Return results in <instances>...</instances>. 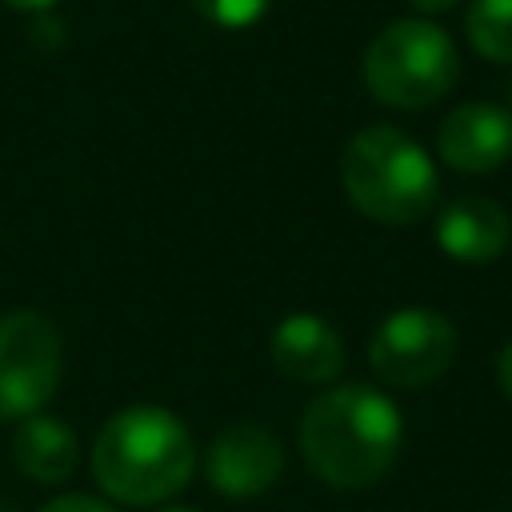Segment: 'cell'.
Instances as JSON below:
<instances>
[{
  "label": "cell",
  "mask_w": 512,
  "mask_h": 512,
  "mask_svg": "<svg viewBox=\"0 0 512 512\" xmlns=\"http://www.w3.org/2000/svg\"><path fill=\"white\" fill-rule=\"evenodd\" d=\"M496 380H500L504 396L512 400V340H508V344H504V352L496 356Z\"/></svg>",
  "instance_id": "obj_15"
},
{
  "label": "cell",
  "mask_w": 512,
  "mask_h": 512,
  "mask_svg": "<svg viewBox=\"0 0 512 512\" xmlns=\"http://www.w3.org/2000/svg\"><path fill=\"white\" fill-rule=\"evenodd\" d=\"M12 460L16 468L36 480V484H60L72 476L76 460H80V444L76 432L48 412H32L24 420H16L12 432Z\"/></svg>",
  "instance_id": "obj_11"
},
{
  "label": "cell",
  "mask_w": 512,
  "mask_h": 512,
  "mask_svg": "<svg viewBox=\"0 0 512 512\" xmlns=\"http://www.w3.org/2000/svg\"><path fill=\"white\" fill-rule=\"evenodd\" d=\"M460 72V56L448 40V32L432 20L408 16L392 20L364 52V84L368 92L404 112H420L436 104Z\"/></svg>",
  "instance_id": "obj_4"
},
{
  "label": "cell",
  "mask_w": 512,
  "mask_h": 512,
  "mask_svg": "<svg viewBox=\"0 0 512 512\" xmlns=\"http://www.w3.org/2000/svg\"><path fill=\"white\" fill-rule=\"evenodd\" d=\"M192 4L204 20H212L220 28H248L268 12L272 0H192Z\"/></svg>",
  "instance_id": "obj_13"
},
{
  "label": "cell",
  "mask_w": 512,
  "mask_h": 512,
  "mask_svg": "<svg viewBox=\"0 0 512 512\" xmlns=\"http://www.w3.org/2000/svg\"><path fill=\"white\" fill-rule=\"evenodd\" d=\"M416 12H424V16H436V12H448L452 4H460V0H408Z\"/></svg>",
  "instance_id": "obj_16"
},
{
  "label": "cell",
  "mask_w": 512,
  "mask_h": 512,
  "mask_svg": "<svg viewBox=\"0 0 512 512\" xmlns=\"http://www.w3.org/2000/svg\"><path fill=\"white\" fill-rule=\"evenodd\" d=\"M60 332L36 308L0 316V420H24L44 412L60 384Z\"/></svg>",
  "instance_id": "obj_5"
},
{
  "label": "cell",
  "mask_w": 512,
  "mask_h": 512,
  "mask_svg": "<svg viewBox=\"0 0 512 512\" xmlns=\"http://www.w3.org/2000/svg\"><path fill=\"white\" fill-rule=\"evenodd\" d=\"M208 484L228 500L268 492L284 472L280 440L260 424H228L208 448Z\"/></svg>",
  "instance_id": "obj_7"
},
{
  "label": "cell",
  "mask_w": 512,
  "mask_h": 512,
  "mask_svg": "<svg viewBox=\"0 0 512 512\" xmlns=\"http://www.w3.org/2000/svg\"><path fill=\"white\" fill-rule=\"evenodd\" d=\"M436 152L448 168L484 176L512 160V112L500 104H460L440 120Z\"/></svg>",
  "instance_id": "obj_8"
},
{
  "label": "cell",
  "mask_w": 512,
  "mask_h": 512,
  "mask_svg": "<svg viewBox=\"0 0 512 512\" xmlns=\"http://www.w3.org/2000/svg\"><path fill=\"white\" fill-rule=\"evenodd\" d=\"M160 512H196V508H160Z\"/></svg>",
  "instance_id": "obj_18"
},
{
  "label": "cell",
  "mask_w": 512,
  "mask_h": 512,
  "mask_svg": "<svg viewBox=\"0 0 512 512\" xmlns=\"http://www.w3.org/2000/svg\"><path fill=\"white\" fill-rule=\"evenodd\" d=\"M8 8H16V12H44V8H52L56 0H4Z\"/></svg>",
  "instance_id": "obj_17"
},
{
  "label": "cell",
  "mask_w": 512,
  "mask_h": 512,
  "mask_svg": "<svg viewBox=\"0 0 512 512\" xmlns=\"http://www.w3.org/2000/svg\"><path fill=\"white\" fill-rule=\"evenodd\" d=\"M340 184L368 220L392 228L424 220L440 196L432 156L392 124L360 128L348 140L340 156Z\"/></svg>",
  "instance_id": "obj_3"
},
{
  "label": "cell",
  "mask_w": 512,
  "mask_h": 512,
  "mask_svg": "<svg viewBox=\"0 0 512 512\" xmlns=\"http://www.w3.org/2000/svg\"><path fill=\"white\" fill-rule=\"evenodd\" d=\"M456 356V328L436 308H396L380 320L368 344L372 372L392 388H424Z\"/></svg>",
  "instance_id": "obj_6"
},
{
  "label": "cell",
  "mask_w": 512,
  "mask_h": 512,
  "mask_svg": "<svg viewBox=\"0 0 512 512\" xmlns=\"http://www.w3.org/2000/svg\"><path fill=\"white\" fill-rule=\"evenodd\" d=\"M304 464L332 488H368L400 456L404 420L392 396L368 384L324 388L300 416Z\"/></svg>",
  "instance_id": "obj_1"
},
{
  "label": "cell",
  "mask_w": 512,
  "mask_h": 512,
  "mask_svg": "<svg viewBox=\"0 0 512 512\" xmlns=\"http://www.w3.org/2000/svg\"><path fill=\"white\" fill-rule=\"evenodd\" d=\"M512 236V220L504 204L488 196H456L436 216V244L456 264H492Z\"/></svg>",
  "instance_id": "obj_10"
},
{
  "label": "cell",
  "mask_w": 512,
  "mask_h": 512,
  "mask_svg": "<svg viewBox=\"0 0 512 512\" xmlns=\"http://www.w3.org/2000/svg\"><path fill=\"white\" fill-rule=\"evenodd\" d=\"M36 512H112V508L100 504V500H92V496H56V500L40 504Z\"/></svg>",
  "instance_id": "obj_14"
},
{
  "label": "cell",
  "mask_w": 512,
  "mask_h": 512,
  "mask_svg": "<svg viewBox=\"0 0 512 512\" xmlns=\"http://www.w3.org/2000/svg\"><path fill=\"white\" fill-rule=\"evenodd\" d=\"M196 468V444L176 412L128 404L104 420L92 444L96 484L124 504H160L176 496Z\"/></svg>",
  "instance_id": "obj_2"
},
{
  "label": "cell",
  "mask_w": 512,
  "mask_h": 512,
  "mask_svg": "<svg viewBox=\"0 0 512 512\" xmlns=\"http://www.w3.org/2000/svg\"><path fill=\"white\" fill-rule=\"evenodd\" d=\"M464 32L484 60L512 64V0H472Z\"/></svg>",
  "instance_id": "obj_12"
},
{
  "label": "cell",
  "mask_w": 512,
  "mask_h": 512,
  "mask_svg": "<svg viewBox=\"0 0 512 512\" xmlns=\"http://www.w3.org/2000/svg\"><path fill=\"white\" fill-rule=\"evenodd\" d=\"M268 356L296 384H328L344 368V340L324 316L288 312L268 336Z\"/></svg>",
  "instance_id": "obj_9"
}]
</instances>
